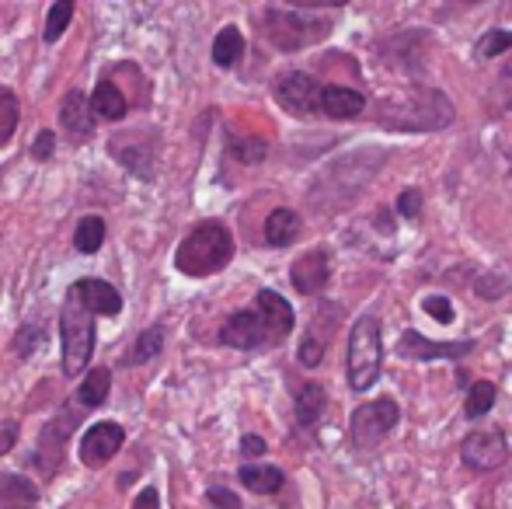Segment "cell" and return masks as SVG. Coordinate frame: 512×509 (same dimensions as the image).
Masks as SVG:
<instances>
[{
    "label": "cell",
    "instance_id": "obj_23",
    "mask_svg": "<svg viewBox=\"0 0 512 509\" xmlns=\"http://www.w3.org/2000/svg\"><path fill=\"white\" fill-rule=\"evenodd\" d=\"M108 387H112V374H108L105 367H95L88 377L81 381V391H77V401H81L84 408H98L108 401Z\"/></svg>",
    "mask_w": 512,
    "mask_h": 509
},
{
    "label": "cell",
    "instance_id": "obj_33",
    "mask_svg": "<svg viewBox=\"0 0 512 509\" xmlns=\"http://www.w3.org/2000/svg\"><path fill=\"white\" fill-rule=\"evenodd\" d=\"M425 314H429V318H436L439 325H450L453 321V304L446 297H425Z\"/></svg>",
    "mask_w": 512,
    "mask_h": 509
},
{
    "label": "cell",
    "instance_id": "obj_32",
    "mask_svg": "<svg viewBox=\"0 0 512 509\" xmlns=\"http://www.w3.org/2000/svg\"><path fill=\"white\" fill-rule=\"evenodd\" d=\"M509 286H512V279L495 276V272H492V276H485V279H478V293H481L485 300H499L502 293L509 290Z\"/></svg>",
    "mask_w": 512,
    "mask_h": 509
},
{
    "label": "cell",
    "instance_id": "obj_35",
    "mask_svg": "<svg viewBox=\"0 0 512 509\" xmlns=\"http://www.w3.org/2000/svg\"><path fill=\"white\" fill-rule=\"evenodd\" d=\"M53 154H56V136L49 133V129H42V133L35 136V143H32V157H35V161H49Z\"/></svg>",
    "mask_w": 512,
    "mask_h": 509
},
{
    "label": "cell",
    "instance_id": "obj_5",
    "mask_svg": "<svg viewBox=\"0 0 512 509\" xmlns=\"http://www.w3.org/2000/svg\"><path fill=\"white\" fill-rule=\"evenodd\" d=\"M328 32H331L328 21L310 18L304 11H286V7H269L265 11V35L283 53H297V49L310 46V42H321Z\"/></svg>",
    "mask_w": 512,
    "mask_h": 509
},
{
    "label": "cell",
    "instance_id": "obj_40",
    "mask_svg": "<svg viewBox=\"0 0 512 509\" xmlns=\"http://www.w3.org/2000/svg\"><path fill=\"white\" fill-rule=\"evenodd\" d=\"M133 509H161V503H157V492L154 489H143L140 496H136Z\"/></svg>",
    "mask_w": 512,
    "mask_h": 509
},
{
    "label": "cell",
    "instance_id": "obj_39",
    "mask_svg": "<svg viewBox=\"0 0 512 509\" xmlns=\"http://www.w3.org/2000/svg\"><path fill=\"white\" fill-rule=\"evenodd\" d=\"M241 450H244V454H248V457H262L269 447H265L262 436H244V440H241Z\"/></svg>",
    "mask_w": 512,
    "mask_h": 509
},
{
    "label": "cell",
    "instance_id": "obj_27",
    "mask_svg": "<svg viewBox=\"0 0 512 509\" xmlns=\"http://www.w3.org/2000/svg\"><path fill=\"white\" fill-rule=\"evenodd\" d=\"M70 18H74V4H70V0H56V4L49 7V14H46V28H42V39L56 42L63 32H67Z\"/></svg>",
    "mask_w": 512,
    "mask_h": 509
},
{
    "label": "cell",
    "instance_id": "obj_18",
    "mask_svg": "<svg viewBox=\"0 0 512 509\" xmlns=\"http://www.w3.org/2000/svg\"><path fill=\"white\" fill-rule=\"evenodd\" d=\"M300 238V217L293 210H272L265 220V241L272 248H286Z\"/></svg>",
    "mask_w": 512,
    "mask_h": 509
},
{
    "label": "cell",
    "instance_id": "obj_22",
    "mask_svg": "<svg viewBox=\"0 0 512 509\" xmlns=\"http://www.w3.org/2000/svg\"><path fill=\"white\" fill-rule=\"evenodd\" d=\"M324 408H328V394H324L321 384H304L297 391V419L304 426H314L324 415Z\"/></svg>",
    "mask_w": 512,
    "mask_h": 509
},
{
    "label": "cell",
    "instance_id": "obj_29",
    "mask_svg": "<svg viewBox=\"0 0 512 509\" xmlns=\"http://www.w3.org/2000/svg\"><path fill=\"white\" fill-rule=\"evenodd\" d=\"M509 49H512V32H506V28H492V32L478 42L474 53H478L481 60H492V56H502V53H509Z\"/></svg>",
    "mask_w": 512,
    "mask_h": 509
},
{
    "label": "cell",
    "instance_id": "obj_31",
    "mask_svg": "<svg viewBox=\"0 0 512 509\" xmlns=\"http://www.w3.org/2000/svg\"><path fill=\"white\" fill-rule=\"evenodd\" d=\"M324 335H317V332H310L304 342H300V363L304 367H317V363L324 360Z\"/></svg>",
    "mask_w": 512,
    "mask_h": 509
},
{
    "label": "cell",
    "instance_id": "obj_28",
    "mask_svg": "<svg viewBox=\"0 0 512 509\" xmlns=\"http://www.w3.org/2000/svg\"><path fill=\"white\" fill-rule=\"evenodd\" d=\"M18 116H21V105H18V98H14V91L0 88V147L14 136Z\"/></svg>",
    "mask_w": 512,
    "mask_h": 509
},
{
    "label": "cell",
    "instance_id": "obj_12",
    "mask_svg": "<svg viewBox=\"0 0 512 509\" xmlns=\"http://www.w3.org/2000/svg\"><path fill=\"white\" fill-rule=\"evenodd\" d=\"M290 279H293V286H297V293H304V297L321 293L324 286H328V279H331L328 248H314V252L300 255L297 262H293V269H290Z\"/></svg>",
    "mask_w": 512,
    "mask_h": 509
},
{
    "label": "cell",
    "instance_id": "obj_1",
    "mask_svg": "<svg viewBox=\"0 0 512 509\" xmlns=\"http://www.w3.org/2000/svg\"><path fill=\"white\" fill-rule=\"evenodd\" d=\"M453 123V102L436 88H411L398 102L380 105V126L398 133H432Z\"/></svg>",
    "mask_w": 512,
    "mask_h": 509
},
{
    "label": "cell",
    "instance_id": "obj_2",
    "mask_svg": "<svg viewBox=\"0 0 512 509\" xmlns=\"http://www.w3.org/2000/svg\"><path fill=\"white\" fill-rule=\"evenodd\" d=\"M234 258V238L223 224H199L189 238L178 245L175 265L185 276H213Z\"/></svg>",
    "mask_w": 512,
    "mask_h": 509
},
{
    "label": "cell",
    "instance_id": "obj_13",
    "mask_svg": "<svg viewBox=\"0 0 512 509\" xmlns=\"http://www.w3.org/2000/svg\"><path fill=\"white\" fill-rule=\"evenodd\" d=\"M67 297L81 300L84 307H88L91 314H102V318H115V314L122 311V297L119 290H115L112 283H105V279H77L74 286H70Z\"/></svg>",
    "mask_w": 512,
    "mask_h": 509
},
{
    "label": "cell",
    "instance_id": "obj_10",
    "mask_svg": "<svg viewBox=\"0 0 512 509\" xmlns=\"http://www.w3.org/2000/svg\"><path fill=\"white\" fill-rule=\"evenodd\" d=\"M474 353V342H429L425 335L408 332L401 335L398 342V356L405 360H418V363H432V360H464V356Z\"/></svg>",
    "mask_w": 512,
    "mask_h": 509
},
{
    "label": "cell",
    "instance_id": "obj_19",
    "mask_svg": "<svg viewBox=\"0 0 512 509\" xmlns=\"http://www.w3.org/2000/svg\"><path fill=\"white\" fill-rule=\"evenodd\" d=\"M91 112H95L98 119H108V123H119V119L129 112V105L112 81H102L95 88V95H91Z\"/></svg>",
    "mask_w": 512,
    "mask_h": 509
},
{
    "label": "cell",
    "instance_id": "obj_38",
    "mask_svg": "<svg viewBox=\"0 0 512 509\" xmlns=\"http://www.w3.org/2000/svg\"><path fill=\"white\" fill-rule=\"evenodd\" d=\"M209 503L220 506V509H241V499L227 489H209Z\"/></svg>",
    "mask_w": 512,
    "mask_h": 509
},
{
    "label": "cell",
    "instance_id": "obj_37",
    "mask_svg": "<svg viewBox=\"0 0 512 509\" xmlns=\"http://www.w3.org/2000/svg\"><path fill=\"white\" fill-rule=\"evenodd\" d=\"M18 433H21V429H18V422H14V419L0 422V457H4L7 450L14 447V443H18Z\"/></svg>",
    "mask_w": 512,
    "mask_h": 509
},
{
    "label": "cell",
    "instance_id": "obj_21",
    "mask_svg": "<svg viewBox=\"0 0 512 509\" xmlns=\"http://www.w3.org/2000/svg\"><path fill=\"white\" fill-rule=\"evenodd\" d=\"M244 56V35H241V28H234V25H227L220 35H216V42H213V63L216 67H234L237 60Z\"/></svg>",
    "mask_w": 512,
    "mask_h": 509
},
{
    "label": "cell",
    "instance_id": "obj_30",
    "mask_svg": "<svg viewBox=\"0 0 512 509\" xmlns=\"http://www.w3.org/2000/svg\"><path fill=\"white\" fill-rule=\"evenodd\" d=\"M42 342V328L39 325H21L18 328V339H14V353L21 356V360H28V356L35 353V346Z\"/></svg>",
    "mask_w": 512,
    "mask_h": 509
},
{
    "label": "cell",
    "instance_id": "obj_3",
    "mask_svg": "<svg viewBox=\"0 0 512 509\" xmlns=\"http://www.w3.org/2000/svg\"><path fill=\"white\" fill-rule=\"evenodd\" d=\"M380 367H384V335H380V321L373 314H363V318L352 325L349 335V356H345V370H349V387L352 391H370L380 377Z\"/></svg>",
    "mask_w": 512,
    "mask_h": 509
},
{
    "label": "cell",
    "instance_id": "obj_26",
    "mask_svg": "<svg viewBox=\"0 0 512 509\" xmlns=\"http://www.w3.org/2000/svg\"><path fill=\"white\" fill-rule=\"evenodd\" d=\"M161 346H164V328L161 325H150L147 332L136 339V346H133V353H129V363H150L157 353H161Z\"/></svg>",
    "mask_w": 512,
    "mask_h": 509
},
{
    "label": "cell",
    "instance_id": "obj_9",
    "mask_svg": "<svg viewBox=\"0 0 512 509\" xmlns=\"http://www.w3.org/2000/svg\"><path fill=\"white\" fill-rule=\"evenodd\" d=\"M321 91L324 88L314 77L293 70V74H283L276 81V102L293 116H314V112H321Z\"/></svg>",
    "mask_w": 512,
    "mask_h": 509
},
{
    "label": "cell",
    "instance_id": "obj_15",
    "mask_svg": "<svg viewBox=\"0 0 512 509\" xmlns=\"http://www.w3.org/2000/svg\"><path fill=\"white\" fill-rule=\"evenodd\" d=\"M321 112L328 119H359L366 112V98L352 88L328 84V88L321 91Z\"/></svg>",
    "mask_w": 512,
    "mask_h": 509
},
{
    "label": "cell",
    "instance_id": "obj_8",
    "mask_svg": "<svg viewBox=\"0 0 512 509\" xmlns=\"http://www.w3.org/2000/svg\"><path fill=\"white\" fill-rule=\"evenodd\" d=\"M460 457L474 471H495L509 461V443L499 429H474L460 443Z\"/></svg>",
    "mask_w": 512,
    "mask_h": 509
},
{
    "label": "cell",
    "instance_id": "obj_7",
    "mask_svg": "<svg viewBox=\"0 0 512 509\" xmlns=\"http://www.w3.org/2000/svg\"><path fill=\"white\" fill-rule=\"evenodd\" d=\"M220 339L227 342L230 349H258V346H276V332L272 325L265 321V314L258 307H248V311H237L223 321L220 328Z\"/></svg>",
    "mask_w": 512,
    "mask_h": 509
},
{
    "label": "cell",
    "instance_id": "obj_36",
    "mask_svg": "<svg viewBox=\"0 0 512 509\" xmlns=\"http://www.w3.org/2000/svg\"><path fill=\"white\" fill-rule=\"evenodd\" d=\"M234 154L241 157L244 164H255V161H262V157H265V143L262 140H251V143L234 140Z\"/></svg>",
    "mask_w": 512,
    "mask_h": 509
},
{
    "label": "cell",
    "instance_id": "obj_16",
    "mask_svg": "<svg viewBox=\"0 0 512 509\" xmlns=\"http://www.w3.org/2000/svg\"><path fill=\"white\" fill-rule=\"evenodd\" d=\"M255 307L265 314V321L272 325V332H276V339H279V342H283L286 335L293 332V321H297V314H293V307L286 304V300L279 297L276 290H258Z\"/></svg>",
    "mask_w": 512,
    "mask_h": 509
},
{
    "label": "cell",
    "instance_id": "obj_14",
    "mask_svg": "<svg viewBox=\"0 0 512 509\" xmlns=\"http://www.w3.org/2000/svg\"><path fill=\"white\" fill-rule=\"evenodd\" d=\"M60 123L74 136V143H84L91 133H95V112L88 109V98L81 91H70L60 105Z\"/></svg>",
    "mask_w": 512,
    "mask_h": 509
},
{
    "label": "cell",
    "instance_id": "obj_25",
    "mask_svg": "<svg viewBox=\"0 0 512 509\" xmlns=\"http://www.w3.org/2000/svg\"><path fill=\"white\" fill-rule=\"evenodd\" d=\"M495 405V384L492 381H478L467 391V401H464V412L467 419H481V415H488Z\"/></svg>",
    "mask_w": 512,
    "mask_h": 509
},
{
    "label": "cell",
    "instance_id": "obj_24",
    "mask_svg": "<svg viewBox=\"0 0 512 509\" xmlns=\"http://www.w3.org/2000/svg\"><path fill=\"white\" fill-rule=\"evenodd\" d=\"M105 241V220L102 217H84L77 224V234H74V245L81 255H95Z\"/></svg>",
    "mask_w": 512,
    "mask_h": 509
},
{
    "label": "cell",
    "instance_id": "obj_6",
    "mask_svg": "<svg viewBox=\"0 0 512 509\" xmlns=\"http://www.w3.org/2000/svg\"><path fill=\"white\" fill-rule=\"evenodd\" d=\"M398 419H401V408L391 398H377L370 405H359L352 412V426H349L352 443L359 450H373L384 436H391L398 429Z\"/></svg>",
    "mask_w": 512,
    "mask_h": 509
},
{
    "label": "cell",
    "instance_id": "obj_34",
    "mask_svg": "<svg viewBox=\"0 0 512 509\" xmlns=\"http://www.w3.org/2000/svg\"><path fill=\"white\" fill-rule=\"evenodd\" d=\"M418 213H422V192H415V189L401 192V196H398V217L415 220Z\"/></svg>",
    "mask_w": 512,
    "mask_h": 509
},
{
    "label": "cell",
    "instance_id": "obj_11",
    "mask_svg": "<svg viewBox=\"0 0 512 509\" xmlns=\"http://www.w3.org/2000/svg\"><path fill=\"white\" fill-rule=\"evenodd\" d=\"M122 443H126L122 426H115V422H98V426H91L88 433L81 436V461L88 464V468H102V464H108L119 454Z\"/></svg>",
    "mask_w": 512,
    "mask_h": 509
},
{
    "label": "cell",
    "instance_id": "obj_4",
    "mask_svg": "<svg viewBox=\"0 0 512 509\" xmlns=\"http://www.w3.org/2000/svg\"><path fill=\"white\" fill-rule=\"evenodd\" d=\"M60 339H63V374L77 377L91 360L95 349V314L81 300L67 297L60 311Z\"/></svg>",
    "mask_w": 512,
    "mask_h": 509
},
{
    "label": "cell",
    "instance_id": "obj_17",
    "mask_svg": "<svg viewBox=\"0 0 512 509\" xmlns=\"http://www.w3.org/2000/svg\"><path fill=\"white\" fill-rule=\"evenodd\" d=\"M0 503L4 509H32L39 503V489L25 475H0Z\"/></svg>",
    "mask_w": 512,
    "mask_h": 509
},
{
    "label": "cell",
    "instance_id": "obj_20",
    "mask_svg": "<svg viewBox=\"0 0 512 509\" xmlns=\"http://www.w3.org/2000/svg\"><path fill=\"white\" fill-rule=\"evenodd\" d=\"M237 478L244 482V489L258 492V496H272V492L283 489V471L279 468H258V464H244L237 471Z\"/></svg>",
    "mask_w": 512,
    "mask_h": 509
}]
</instances>
